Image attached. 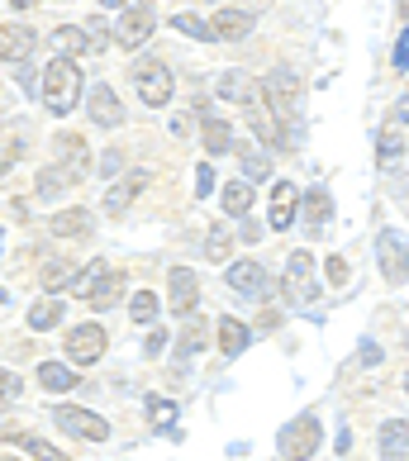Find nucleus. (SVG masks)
<instances>
[{"label":"nucleus","mask_w":409,"mask_h":461,"mask_svg":"<svg viewBox=\"0 0 409 461\" xmlns=\"http://www.w3.org/2000/svg\"><path fill=\"white\" fill-rule=\"evenodd\" d=\"M81 100V67L72 58H53L43 67V105L48 114H72Z\"/></svg>","instance_id":"obj_1"},{"label":"nucleus","mask_w":409,"mask_h":461,"mask_svg":"<svg viewBox=\"0 0 409 461\" xmlns=\"http://www.w3.org/2000/svg\"><path fill=\"white\" fill-rule=\"evenodd\" d=\"M77 295L86 300L91 310H110V304H119V295H124V271L110 267V262H91L77 276Z\"/></svg>","instance_id":"obj_2"},{"label":"nucleus","mask_w":409,"mask_h":461,"mask_svg":"<svg viewBox=\"0 0 409 461\" xmlns=\"http://www.w3.org/2000/svg\"><path fill=\"white\" fill-rule=\"evenodd\" d=\"M281 295L286 304H295V310H310V304L319 300V281H314V258L310 252H291L286 258V276H281Z\"/></svg>","instance_id":"obj_3"},{"label":"nucleus","mask_w":409,"mask_h":461,"mask_svg":"<svg viewBox=\"0 0 409 461\" xmlns=\"http://www.w3.org/2000/svg\"><path fill=\"white\" fill-rule=\"evenodd\" d=\"M262 100H267V110L277 114L281 124H291V119H295V100H300V77L291 72V67H277V72H267Z\"/></svg>","instance_id":"obj_4"},{"label":"nucleus","mask_w":409,"mask_h":461,"mask_svg":"<svg viewBox=\"0 0 409 461\" xmlns=\"http://www.w3.org/2000/svg\"><path fill=\"white\" fill-rule=\"evenodd\" d=\"M319 442H323V423L314 414H300L281 429V456L286 461H310L319 452Z\"/></svg>","instance_id":"obj_5"},{"label":"nucleus","mask_w":409,"mask_h":461,"mask_svg":"<svg viewBox=\"0 0 409 461\" xmlns=\"http://www.w3.org/2000/svg\"><path fill=\"white\" fill-rule=\"evenodd\" d=\"M377 262H381V276H386L390 285L409 281V238H404L400 229H381V238H377Z\"/></svg>","instance_id":"obj_6"},{"label":"nucleus","mask_w":409,"mask_h":461,"mask_svg":"<svg viewBox=\"0 0 409 461\" xmlns=\"http://www.w3.org/2000/svg\"><path fill=\"white\" fill-rule=\"evenodd\" d=\"M67 362H77V366H91L105 357V329L100 323H77V329H67Z\"/></svg>","instance_id":"obj_7"},{"label":"nucleus","mask_w":409,"mask_h":461,"mask_svg":"<svg viewBox=\"0 0 409 461\" xmlns=\"http://www.w3.org/2000/svg\"><path fill=\"white\" fill-rule=\"evenodd\" d=\"M133 86H139V95H143V105H167L172 100V72H167L162 62H139L133 67Z\"/></svg>","instance_id":"obj_8"},{"label":"nucleus","mask_w":409,"mask_h":461,"mask_svg":"<svg viewBox=\"0 0 409 461\" xmlns=\"http://www.w3.org/2000/svg\"><path fill=\"white\" fill-rule=\"evenodd\" d=\"M53 419H58V429H62V433H72V438H86V442H105V438H110V423L100 419V414H91V409L62 404Z\"/></svg>","instance_id":"obj_9"},{"label":"nucleus","mask_w":409,"mask_h":461,"mask_svg":"<svg viewBox=\"0 0 409 461\" xmlns=\"http://www.w3.org/2000/svg\"><path fill=\"white\" fill-rule=\"evenodd\" d=\"M152 39V10L148 5H133L119 14V29H114V43L124 48V53H139V48Z\"/></svg>","instance_id":"obj_10"},{"label":"nucleus","mask_w":409,"mask_h":461,"mask_svg":"<svg viewBox=\"0 0 409 461\" xmlns=\"http://www.w3.org/2000/svg\"><path fill=\"white\" fill-rule=\"evenodd\" d=\"M167 304H172L177 314H191L200 304V276L191 267H172V271H167Z\"/></svg>","instance_id":"obj_11"},{"label":"nucleus","mask_w":409,"mask_h":461,"mask_svg":"<svg viewBox=\"0 0 409 461\" xmlns=\"http://www.w3.org/2000/svg\"><path fill=\"white\" fill-rule=\"evenodd\" d=\"M224 281H229V290H238V295H262V290H267V267L243 258V262H233L224 271Z\"/></svg>","instance_id":"obj_12"},{"label":"nucleus","mask_w":409,"mask_h":461,"mask_svg":"<svg viewBox=\"0 0 409 461\" xmlns=\"http://www.w3.org/2000/svg\"><path fill=\"white\" fill-rule=\"evenodd\" d=\"M291 219H295V185L277 181L271 185V204H267V229L281 233V229H291Z\"/></svg>","instance_id":"obj_13"},{"label":"nucleus","mask_w":409,"mask_h":461,"mask_svg":"<svg viewBox=\"0 0 409 461\" xmlns=\"http://www.w3.org/2000/svg\"><path fill=\"white\" fill-rule=\"evenodd\" d=\"M39 43V33L24 29V24H0V58L5 62H24Z\"/></svg>","instance_id":"obj_14"},{"label":"nucleus","mask_w":409,"mask_h":461,"mask_svg":"<svg viewBox=\"0 0 409 461\" xmlns=\"http://www.w3.org/2000/svg\"><path fill=\"white\" fill-rule=\"evenodd\" d=\"M148 181H152L148 172H133V176H124V181H114L110 191H105V214H114V219H119L133 200H139V191H143Z\"/></svg>","instance_id":"obj_15"},{"label":"nucleus","mask_w":409,"mask_h":461,"mask_svg":"<svg viewBox=\"0 0 409 461\" xmlns=\"http://www.w3.org/2000/svg\"><path fill=\"white\" fill-rule=\"evenodd\" d=\"M53 148H58V167H67V172H72L77 181L86 176V139H77V133H58L53 139Z\"/></svg>","instance_id":"obj_16"},{"label":"nucleus","mask_w":409,"mask_h":461,"mask_svg":"<svg viewBox=\"0 0 409 461\" xmlns=\"http://www.w3.org/2000/svg\"><path fill=\"white\" fill-rule=\"evenodd\" d=\"M91 119H95L100 129H114L119 119H124V105H119V95L110 86H95L91 91Z\"/></svg>","instance_id":"obj_17"},{"label":"nucleus","mask_w":409,"mask_h":461,"mask_svg":"<svg viewBox=\"0 0 409 461\" xmlns=\"http://www.w3.org/2000/svg\"><path fill=\"white\" fill-rule=\"evenodd\" d=\"M248 124L258 129V139L267 143V148H281L286 139H281V119L271 114L267 105H258V100H248Z\"/></svg>","instance_id":"obj_18"},{"label":"nucleus","mask_w":409,"mask_h":461,"mask_svg":"<svg viewBox=\"0 0 409 461\" xmlns=\"http://www.w3.org/2000/svg\"><path fill=\"white\" fill-rule=\"evenodd\" d=\"M381 456L386 461H404L409 456V423L404 419H386V429H381Z\"/></svg>","instance_id":"obj_19"},{"label":"nucleus","mask_w":409,"mask_h":461,"mask_svg":"<svg viewBox=\"0 0 409 461\" xmlns=\"http://www.w3.org/2000/svg\"><path fill=\"white\" fill-rule=\"evenodd\" d=\"M48 233L53 238H91V214L86 210H62L48 219Z\"/></svg>","instance_id":"obj_20"},{"label":"nucleus","mask_w":409,"mask_h":461,"mask_svg":"<svg viewBox=\"0 0 409 461\" xmlns=\"http://www.w3.org/2000/svg\"><path fill=\"white\" fill-rule=\"evenodd\" d=\"M200 139H204V152H229L233 148V129H229V119H219V114H204V124H200Z\"/></svg>","instance_id":"obj_21"},{"label":"nucleus","mask_w":409,"mask_h":461,"mask_svg":"<svg viewBox=\"0 0 409 461\" xmlns=\"http://www.w3.org/2000/svg\"><path fill=\"white\" fill-rule=\"evenodd\" d=\"M210 29H214V39H243V33L252 29V14L248 10H219L214 20H210Z\"/></svg>","instance_id":"obj_22"},{"label":"nucleus","mask_w":409,"mask_h":461,"mask_svg":"<svg viewBox=\"0 0 409 461\" xmlns=\"http://www.w3.org/2000/svg\"><path fill=\"white\" fill-rule=\"evenodd\" d=\"M329 219H333V200H329V191H319V185H314V191L304 195V224H310L314 233H323V229H329Z\"/></svg>","instance_id":"obj_23"},{"label":"nucleus","mask_w":409,"mask_h":461,"mask_svg":"<svg viewBox=\"0 0 409 461\" xmlns=\"http://www.w3.org/2000/svg\"><path fill=\"white\" fill-rule=\"evenodd\" d=\"M248 323L243 319H233V314H224V319H219V348H224L229 357H238V352H243L248 348Z\"/></svg>","instance_id":"obj_24"},{"label":"nucleus","mask_w":409,"mask_h":461,"mask_svg":"<svg viewBox=\"0 0 409 461\" xmlns=\"http://www.w3.org/2000/svg\"><path fill=\"white\" fill-rule=\"evenodd\" d=\"M72 181H77V176L67 172V167H48V172H39V181H33V195H39V200H53V195H62Z\"/></svg>","instance_id":"obj_25"},{"label":"nucleus","mask_w":409,"mask_h":461,"mask_svg":"<svg viewBox=\"0 0 409 461\" xmlns=\"http://www.w3.org/2000/svg\"><path fill=\"white\" fill-rule=\"evenodd\" d=\"M39 385H43V390H53V395H62V390H72V385H77V371H72V366H62V362H43V366H39Z\"/></svg>","instance_id":"obj_26"},{"label":"nucleus","mask_w":409,"mask_h":461,"mask_svg":"<svg viewBox=\"0 0 409 461\" xmlns=\"http://www.w3.org/2000/svg\"><path fill=\"white\" fill-rule=\"evenodd\" d=\"M10 442H14V447H24L33 461H67L53 442H43V438H33V433H10Z\"/></svg>","instance_id":"obj_27"},{"label":"nucleus","mask_w":409,"mask_h":461,"mask_svg":"<svg viewBox=\"0 0 409 461\" xmlns=\"http://www.w3.org/2000/svg\"><path fill=\"white\" fill-rule=\"evenodd\" d=\"M58 323H62V304L58 300H39L29 310V329L33 333H48V329H58Z\"/></svg>","instance_id":"obj_28"},{"label":"nucleus","mask_w":409,"mask_h":461,"mask_svg":"<svg viewBox=\"0 0 409 461\" xmlns=\"http://www.w3.org/2000/svg\"><path fill=\"white\" fill-rule=\"evenodd\" d=\"M86 29H77V24H62L58 33H53V48L62 58H72V53H91V39H81Z\"/></svg>","instance_id":"obj_29"},{"label":"nucleus","mask_w":409,"mask_h":461,"mask_svg":"<svg viewBox=\"0 0 409 461\" xmlns=\"http://www.w3.org/2000/svg\"><path fill=\"white\" fill-rule=\"evenodd\" d=\"M248 210H252V185H248V181H229V185H224V214L243 219Z\"/></svg>","instance_id":"obj_30"},{"label":"nucleus","mask_w":409,"mask_h":461,"mask_svg":"<svg viewBox=\"0 0 409 461\" xmlns=\"http://www.w3.org/2000/svg\"><path fill=\"white\" fill-rule=\"evenodd\" d=\"M81 271L72 262H43V290H67V285H77Z\"/></svg>","instance_id":"obj_31"},{"label":"nucleus","mask_w":409,"mask_h":461,"mask_svg":"<svg viewBox=\"0 0 409 461\" xmlns=\"http://www.w3.org/2000/svg\"><path fill=\"white\" fill-rule=\"evenodd\" d=\"M204 348V323L200 319H191V323H186V329H181V343H177V357H195Z\"/></svg>","instance_id":"obj_32"},{"label":"nucleus","mask_w":409,"mask_h":461,"mask_svg":"<svg viewBox=\"0 0 409 461\" xmlns=\"http://www.w3.org/2000/svg\"><path fill=\"white\" fill-rule=\"evenodd\" d=\"M172 29L186 33V39H214V29L200 20V14H172Z\"/></svg>","instance_id":"obj_33"},{"label":"nucleus","mask_w":409,"mask_h":461,"mask_svg":"<svg viewBox=\"0 0 409 461\" xmlns=\"http://www.w3.org/2000/svg\"><path fill=\"white\" fill-rule=\"evenodd\" d=\"M233 152H238V158H243V172H248L252 181H262V176H271V162L262 158L258 148H233Z\"/></svg>","instance_id":"obj_34"},{"label":"nucleus","mask_w":409,"mask_h":461,"mask_svg":"<svg viewBox=\"0 0 409 461\" xmlns=\"http://www.w3.org/2000/svg\"><path fill=\"white\" fill-rule=\"evenodd\" d=\"M229 248H233V229H214L210 243H204V258H210V262H229Z\"/></svg>","instance_id":"obj_35"},{"label":"nucleus","mask_w":409,"mask_h":461,"mask_svg":"<svg viewBox=\"0 0 409 461\" xmlns=\"http://www.w3.org/2000/svg\"><path fill=\"white\" fill-rule=\"evenodd\" d=\"M129 314H133V323H152L158 319V295H152V290H139L133 304H129Z\"/></svg>","instance_id":"obj_36"},{"label":"nucleus","mask_w":409,"mask_h":461,"mask_svg":"<svg viewBox=\"0 0 409 461\" xmlns=\"http://www.w3.org/2000/svg\"><path fill=\"white\" fill-rule=\"evenodd\" d=\"M219 95H224V100H243V105H248V77L243 72H224V77H219Z\"/></svg>","instance_id":"obj_37"},{"label":"nucleus","mask_w":409,"mask_h":461,"mask_svg":"<svg viewBox=\"0 0 409 461\" xmlns=\"http://www.w3.org/2000/svg\"><path fill=\"white\" fill-rule=\"evenodd\" d=\"M148 414H152V423H158V429H172V419H177V404H172V400H158V395H152V400H148Z\"/></svg>","instance_id":"obj_38"},{"label":"nucleus","mask_w":409,"mask_h":461,"mask_svg":"<svg viewBox=\"0 0 409 461\" xmlns=\"http://www.w3.org/2000/svg\"><path fill=\"white\" fill-rule=\"evenodd\" d=\"M400 152H404V143L395 139V133H381V143H377V158H381V167H386V162H400Z\"/></svg>","instance_id":"obj_39"},{"label":"nucleus","mask_w":409,"mask_h":461,"mask_svg":"<svg viewBox=\"0 0 409 461\" xmlns=\"http://www.w3.org/2000/svg\"><path fill=\"white\" fill-rule=\"evenodd\" d=\"M86 39H91V53H100V48H105V43L114 39V33H110L105 24H100V20H86Z\"/></svg>","instance_id":"obj_40"},{"label":"nucleus","mask_w":409,"mask_h":461,"mask_svg":"<svg viewBox=\"0 0 409 461\" xmlns=\"http://www.w3.org/2000/svg\"><path fill=\"white\" fill-rule=\"evenodd\" d=\"M14 395H20V381H14V371L0 366V400H14Z\"/></svg>","instance_id":"obj_41"},{"label":"nucleus","mask_w":409,"mask_h":461,"mask_svg":"<svg viewBox=\"0 0 409 461\" xmlns=\"http://www.w3.org/2000/svg\"><path fill=\"white\" fill-rule=\"evenodd\" d=\"M323 267H329V281H333V285H348V262H343V258H329Z\"/></svg>","instance_id":"obj_42"},{"label":"nucleus","mask_w":409,"mask_h":461,"mask_svg":"<svg viewBox=\"0 0 409 461\" xmlns=\"http://www.w3.org/2000/svg\"><path fill=\"white\" fill-rule=\"evenodd\" d=\"M210 185H214V172H210V167H195V200L210 195Z\"/></svg>","instance_id":"obj_43"},{"label":"nucleus","mask_w":409,"mask_h":461,"mask_svg":"<svg viewBox=\"0 0 409 461\" xmlns=\"http://www.w3.org/2000/svg\"><path fill=\"white\" fill-rule=\"evenodd\" d=\"M119 167H124V152H119V148H110V152H105V162H100V172H105V176H114Z\"/></svg>","instance_id":"obj_44"},{"label":"nucleus","mask_w":409,"mask_h":461,"mask_svg":"<svg viewBox=\"0 0 409 461\" xmlns=\"http://www.w3.org/2000/svg\"><path fill=\"white\" fill-rule=\"evenodd\" d=\"M395 67H400V72H409V29L400 33V43H395Z\"/></svg>","instance_id":"obj_45"},{"label":"nucleus","mask_w":409,"mask_h":461,"mask_svg":"<svg viewBox=\"0 0 409 461\" xmlns=\"http://www.w3.org/2000/svg\"><path fill=\"white\" fill-rule=\"evenodd\" d=\"M162 348H167V333H162V329H152V333H148V343H143V352H148V357H158Z\"/></svg>","instance_id":"obj_46"},{"label":"nucleus","mask_w":409,"mask_h":461,"mask_svg":"<svg viewBox=\"0 0 409 461\" xmlns=\"http://www.w3.org/2000/svg\"><path fill=\"white\" fill-rule=\"evenodd\" d=\"M14 167V143H0V176Z\"/></svg>","instance_id":"obj_47"},{"label":"nucleus","mask_w":409,"mask_h":461,"mask_svg":"<svg viewBox=\"0 0 409 461\" xmlns=\"http://www.w3.org/2000/svg\"><path fill=\"white\" fill-rule=\"evenodd\" d=\"M357 362H362V366H377V362H381V348H362V357H357Z\"/></svg>","instance_id":"obj_48"},{"label":"nucleus","mask_w":409,"mask_h":461,"mask_svg":"<svg viewBox=\"0 0 409 461\" xmlns=\"http://www.w3.org/2000/svg\"><path fill=\"white\" fill-rule=\"evenodd\" d=\"M105 10H133V5H143V0H100Z\"/></svg>","instance_id":"obj_49"},{"label":"nucleus","mask_w":409,"mask_h":461,"mask_svg":"<svg viewBox=\"0 0 409 461\" xmlns=\"http://www.w3.org/2000/svg\"><path fill=\"white\" fill-rule=\"evenodd\" d=\"M395 119H400V124H409V95H404L400 105H395Z\"/></svg>","instance_id":"obj_50"},{"label":"nucleus","mask_w":409,"mask_h":461,"mask_svg":"<svg viewBox=\"0 0 409 461\" xmlns=\"http://www.w3.org/2000/svg\"><path fill=\"white\" fill-rule=\"evenodd\" d=\"M10 5H14V10H33L39 0H10Z\"/></svg>","instance_id":"obj_51"},{"label":"nucleus","mask_w":409,"mask_h":461,"mask_svg":"<svg viewBox=\"0 0 409 461\" xmlns=\"http://www.w3.org/2000/svg\"><path fill=\"white\" fill-rule=\"evenodd\" d=\"M400 14H409V0H400Z\"/></svg>","instance_id":"obj_52"},{"label":"nucleus","mask_w":409,"mask_h":461,"mask_svg":"<svg viewBox=\"0 0 409 461\" xmlns=\"http://www.w3.org/2000/svg\"><path fill=\"white\" fill-rule=\"evenodd\" d=\"M404 348H409V333H404Z\"/></svg>","instance_id":"obj_53"},{"label":"nucleus","mask_w":409,"mask_h":461,"mask_svg":"<svg viewBox=\"0 0 409 461\" xmlns=\"http://www.w3.org/2000/svg\"><path fill=\"white\" fill-rule=\"evenodd\" d=\"M0 238H5V229H0Z\"/></svg>","instance_id":"obj_54"}]
</instances>
